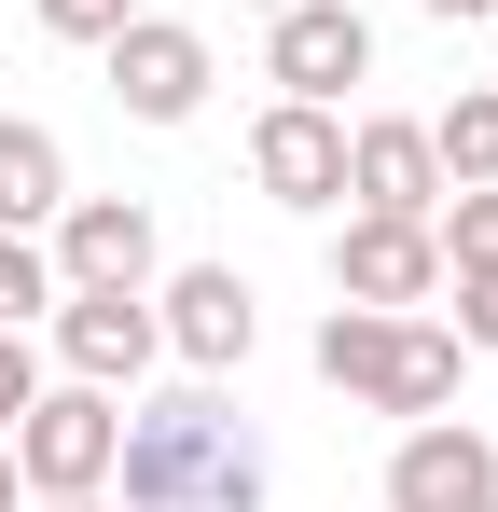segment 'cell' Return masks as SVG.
I'll list each match as a JSON object with an SVG mask.
<instances>
[{
  "mask_svg": "<svg viewBox=\"0 0 498 512\" xmlns=\"http://www.w3.org/2000/svg\"><path fill=\"white\" fill-rule=\"evenodd\" d=\"M111 485L125 512H263V429L222 402V374H194L166 402H125Z\"/></svg>",
  "mask_w": 498,
  "mask_h": 512,
  "instance_id": "cell-1",
  "label": "cell"
},
{
  "mask_svg": "<svg viewBox=\"0 0 498 512\" xmlns=\"http://www.w3.org/2000/svg\"><path fill=\"white\" fill-rule=\"evenodd\" d=\"M457 360L471 346L443 319H415V305H332L319 319V374L346 402H374V416H443L457 402Z\"/></svg>",
  "mask_w": 498,
  "mask_h": 512,
  "instance_id": "cell-2",
  "label": "cell"
},
{
  "mask_svg": "<svg viewBox=\"0 0 498 512\" xmlns=\"http://www.w3.org/2000/svg\"><path fill=\"white\" fill-rule=\"evenodd\" d=\"M0 443H14V485H28V499H97V485H111V443H125V388H83L70 374V388H42Z\"/></svg>",
  "mask_w": 498,
  "mask_h": 512,
  "instance_id": "cell-3",
  "label": "cell"
},
{
  "mask_svg": "<svg viewBox=\"0 0 498 512\" xmlns=\"http://www.w3.org/2000/svg\"><path fill=\"white\" fill-rule=\"evenodd\" d=\"M263 84L332 111L346 84H374V14H360V0H277V14H263Z\"/></svg>",
  "mask_w": 498,
  "mask_h": 512,
  "instance_id": "cell-4",
  "label": "cell"
},
{
  "mask_svg": "<svg viewBox=\"0 0 498 512\" xmlns=\"http://www.w3.org/2000/svg\"><path fill=\"white\" fill-rule=\"evenodd\" d=\"M97 56H111V97H125L139 125H194L208 84H222V70H208V28H180V14H125Z\"/></svg>",
  "mask_w": 498,
  "mask_h": 512,
  "instance_id": "cell-5",
  "label": "cell"
},
{
  "mask_svg": "<svg viewBox=\"0 0 498 512\" xmlns=\"http://www.w3.org/2000/svg\"><path fill=\"white\" fill-rule=\"evenodd\" d=\"M42 250H56V291H153V263H166L139 194H70Z\"/></svg>",
  "mask_w": 498,
  "mask_h": 512,
  "instance_id": "cell-6",
  "label": "cell"
},
{
  "mask_svg": "<svg viewBox=\"0 0 498 512\" xmlns=\"http://www.w3.org/2000/svg\"><path fill=\"white\" fill-rule=\"evenodd\" d=\"M153 333L180 346L194 374H236L249 346H263V291H249L236 263H180V277L153 291Z\"/></svg>",
  "mask_w": 498,
  "mask_h": 512,
  "instance_id": "cell-7",
  "label": "cell"
},
{
  "mask_svg": "<svg viewBox=\"0 0 498 512\" xmlns=\"http://www.w3.org/2000/svg\"><path fill=\"white\" fill-rule=\"evenodd\" d=\"M249 180H263L277 208H346V111L277 97V111L249 125Z\"/></svg>",
  "mask_w": 498,
  "mask_h": 512,
  "instance_id": "cell-8",
  "label": "cell"
},
{
  "mask_svg": "<svg viewBox=\"0 0 498 512\" xmlns=\"http://www.w3.org/2000/svg\"><path fill=\"white\" fill-rule=\"evenodd\" d=\"M429 291H443V236H429V222H388V208H346L332 305H429Z\"/></svg>",
  "mask_w": 498,
  "mask_h": 512,
  "instance_id": "cell-9",
  "label": "cell"
},
{
  "mask_svg": "<svg viewBox=\"0 0 498 512\" xmlns=\"http://www.w3.org/2000/svg\"><path fill=\"white\" fill-rule=\"evenodd\" d=\"M388 512H498V443L457 416H415L388 457Z\"/></svg>",
  "mask_w": 498,
  "mask_h": 512,
  "instance_id": "cell-10",
  "label": "cell"
},
{
  "mask_svg": "<svg viewBox=\"0 0 498 512\" xmlns=\"http://www.w3.org/2000/svg\"><path fill=\"white\" fill-rule=\"evenodd\" d=\"M153 291H56V360H70L83 388H139L153 374Z\"/></svg>",
  "mask_w": 498,
  "mask_h": 512,
  "instance_id": "cell-11",
  "label": "cell"
},
{
  "mask_svg": "<svg viewBox=\"0 0 498 512\" xmlns=\"http://www.w3.org/2000/svg\"><path fill=\"white\" fill-rule=\"evenodd\" d=\"M346 194L388 208V222H429V208H443V153H429V125H415V111L346 125Z\"/></svg>",
  "mask_w": 498,
  "mask_h": 512,
  "instance_id": "cell-12",
  "label": "cell"
},
{
  "mask_svg": "<svg viewBox=\"0 0 498 512\" xmlns=\"http://www.w3.org/2000/svg\"><path fill=\"white\" fill-rule=\"evenodd\" d=\"M56 208H70V153H56V125L0 111V236H42Z\"/></svg>",
  "mask_w": 498,
  "mask_h": 512,
  "instance_id": "cell-13",
  "label": "cell"
},
{
  "mask_svg": "<svg viewBox=\"0 0 498 512\" xmlns=\"http://www.w3.org/2000/svg\"><path fill=\"white\" fill-rule=\"evenodd\" d=\"M429 153H443V194H457V180H498V84L443 97V111H429Z\"/></svg>",
  "mask_w": 498,
  "mask_h": 512,
  "instance_id": "cell-14",
  "label": "cell"
},
{
  "mask_svg": "<svg viewBox=\"0 0 498 512\" xmlns=\"http://www.w3.org/2000/svg\"><path fill=\"white\" fill-rule=\"evenodd\" d=\"M429 236H443V277H471V263H498V180H457V194L429 208Z\"/></svg>",
  "mask_w": 498,
  "mask_h": 512,
  "instance_id": "cell-15",
  "label": "cell"
},
{
  "mask_svg": "<svg viewBox=\"0 0 498 512\" xmlns=\"http://www.w3.org/2000/svg\"><path fill=\"white\" fill-rule=\"evenodd\" d=\"M28 319H56V250L42 236H0V333H28Z\"/></svg>",
  "mask_w": 498,
  "mask_h": 512,
  "instance_id": "cell-16",
  "label": "cell"
},
{
  "mask_svg": "<svg viewBox=\"0 0 498 512\" xmlns=\"http://www.w3.org/2000/svg\"><path fill=\"white\" fill-rule=\"evenodd\" d=\"M443 291H457V319H443V333L471 346V360H498V263H471V277H443Z\"/></svg>",
  "mask_w": 498,
  "mask_h": 512,
  "instance_id": "cell-17",
  "label": "cell"
},
{
  "mask_svg": "<svg viewBox=\"0 0 498 512\" xmlns=\"http://www.w3.org/2000/svg\"><path fill=\"white\" fill-rule=\"evenodd\" d=\"M125 14H139V0H42V28H56V42H111Z\"/></svg>",
  "mask_w": 498,
  "mask_h": 512,
  "instance_id": "cell-18",
  "label": "cell"
},
{
  "mask_svg": "<svg viewBox=\"0 0 498 512\" xmlns=\"http://www.w3.org/2000/svg\"><path fill=\"white\" fill-rule=\"evenodd\" d=\"M28 402H42V346H28V333H0V429L28 416Z\"/></svg>",
  "mask_w": 498,
  "mask_h": 512,
  "instance_id": "cell-19",
  "label": "cell"
},
{
  "mask_svg": "<svg viewBox=\"0 0 498 512\" xmlns=\"http://www.w3.org/2000/svg\"><path fill=\"white\" fill-rule=\"evenodd\" d=\"M0 512H14V443H0Z\"/></svg>",
  "mask_w": 498,
  "mask_h": 512,
  "instance_id": "cell-20",
  "label": "cell"
},
{
  "mask_svg": "<svg viewBox=\"0 0 498 512\" xmlns=\"http://www.w3.org/2000/svg\"><path fill=\"white\" fill-rule=\"evenodd\" d=\"M429 14H498V0H429Z\"/></svg>",
  "mask_w": 498,
  "mask_h": 512,
  "instance_id": "cell-21",
  "label": "cell"
},
{
  "mask_svg": "<svg viewBox=\"0 0 498 512\" xmlns=\"http://www.w3.org/2000/svg\"><path fill=\"white\" fill-rule=\"evenodd\" d=\"M42 512H111V499H42Z\"/></svg>",
  "mask_w": 498,
  "mask_h": 512,
  "instance_id": "cell-22",
  "label": "cell"
},
{
  "mask_svg": "<svg viewBox=\"0 0 498 512\" xmlns=\"http://www.w3.org/2000/svg\"><path fill=\"white\" fill-rule=\"evenodd\" d=\"M249 14H277V0H249Z\"/></svg>",
  "mask_w": 498,
  "mask_h": 512,
  "instance_id": "cell-23",
  "label": "cell"
}]
</instances>
